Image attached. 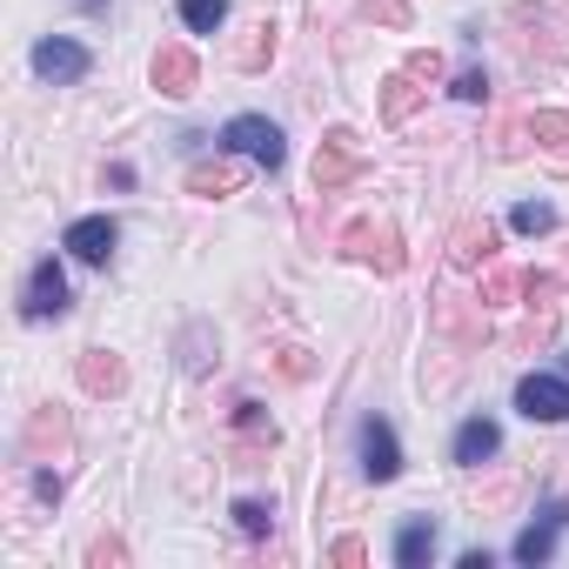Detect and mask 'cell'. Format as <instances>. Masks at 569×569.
Listing matches in <instances>:
<instances>
[{
  "instance_id": "obj_1",
  "label": "cell",
  "mask_w": 569,
  "mask_h": 569,
  "mask_svg": "<svg viewBox=\"0 0 569 569\" xmlns=\"http://www.w3.org/2000/svg\"><path fill=\"white\" fill-rule=\"evenodd\" d=\"M342 254H349V261H369L376 274H396V268H402V234L369 214V221H349V228H342Z\"/></svg>"
},
{
  "instance_id": "obj_2",
  "label": "cell",
  "mask_w": 569,
  "mask_h": 569,
  "mask_svg": "<svg viewBox=\"0 0 569 569\" xmlns=\"http://www.w3.org/2000/svg\"><path fill=\"white\" fill-rule=\"evenodd\" d=\"M356 174H362V141H356V128H329L322 148H316V194H336V188L356 181Z\"/></svg>"
},
{
  "instance_id": "obj_3",
  "label": "cell",
  "mask_w": 569,
  "mask_h": 569,
  "mask_svg": "<svg viewBox=\"0 0 569 569\" xmlns=\"http://www.w3.org/2000/svg\"><path fill=\"white\" fill-rule=\"evenodd\" d=\"M221 141H228L234 154H254L261 168H281V154H289V148H281V128H274V121H261V114H234Z\"/></svg>"
},
{
  "instance_id": "obj_4",
  "label": "cell",
  "mask_w": 569,
  "mask_h": 569,
  "mask_svg": "<svg viewBox=\"0 0 569 569\" xmlns=\"http://www.w3.org/2000/svg\"><path fill=\"white\" fill-rule=\"evenodd\" d=\"M516 409L529 422H569V382L562 376H522L516 382Z\"/></svg>"
},
{
  "instance_id": "obj_5",
  "label": "cell",
  "mask_w": 569,
  "mask_h": 569,
  "mask_svg": "<svg viewBox=\"0 0 569 569\" xmlns=\"http://www.w3.org/2000/svg\"><path fill=\"white\" fill-rule=\"evenodd\" d=\"M194 54L181 48V41H168V48H154V88L168 94V101H181V94H194Z\"/></svg>"
},
{
  "instance_id": "obj_6",
  "label": "cell",
  "mask_w": 569,
  "mask_h": 569,
  "mask_svg": "<svg viewBox=\"0 0 569 569\" xmlns=\"http://www.w3.org/2000/svg\"><path fill=\"white\" fill-rule=\"evenodd\" d=\"M362 469H369V482H396L402 476V449H396V429L389 422H369L362 429Z\"/></svg>"
},
{
  "instance_id": "obj_7",
  "label": "cell",
  "mask_w": 569,
  "mask_h": 569,
  "mask_svg": "<svg viewBox=\"0 0 569 569\" xmlns=\"http://www.w3.org/2000/svg\"><path fill=\"white\" fill-rule=\"evenodd\" d=\"M61 309H68V274H61L54 261H41V268L28 274V316L48 322V316H61Z\"/></svg>"
},
{
  "instance_id": "obj_8",
  "label": "cell",
  "mask_w": 569,
  "mask_h": 569,
  "mask_svg": "<svg viewBox=\"0 0 569 569\" xmlns=\"http://www.w3.org/2000/svg\"><path fill=\"white\" fill-rule=\"evenodd\" d=\"M516 54L522 61H549V68H562L569 61V34H556V28H529V14H516Z\"/></svg>"
},
{
  "instance_id": "obj_9",
  "label": "cell",
  "mask_w": 569,
  "mask_h": 569,
  "mask_svg": "<svg viewBox=\"0 0 569 569\" xmlns=\"http://www.w3.org/2000/svg\"><path fill=\"white\" fill-rule=\"evenodd\" d=\"M34 68H41L48 81H81V74H88V48L54 34V41H41V48H34Z\"/></svg>"
},
{
  "instance_id": "obj_10",
  "label": "cell",
  "mask_w": 569,
  "mask_h": 569,
  "mask_svg": "<svg viewBox=\"0 0 569 569\" xmlns=\"http://www.w3.org/2000/svg\"><path fill=\"white\" fill-rule=\"evenodd\" d=\"M68 254L101 268V261L114 254V221H108V214H88V221H74V228H68Z\"/></svg>"
},
{
  "instance_id": "obj_11",
  "label": "cell",
  "mask_w": 569,
  "mask_h": 569,
  "mask_svg": "<svg viewBox=\"0 0 569 569\" xmlns=\"http://www.w3.org/2000/svg\"><path fill=\"white\" fill-rule=\"evenodd\" d=\"M449 261H456V268H489V261H496V228H489V221H462L456 241H449Z\"/></svg>"
},
{
  "instance_id": "obj_12",
  "label": "cell",
  "mask_w": 569,
  "mask_h": 569,
  "mask_svg": "<svg viewBox=\"0 0 569 569\" xmlns=\"http://www.w3.org/2000/svg\"><path fill=\"white\" fill-rule=\"evenodd\" d=\"M529 141L542 148V161L569 168V114H556V108H536V114H529Z\"/></svg>"
},
{
  "instance_id": "obj_13",
  "label": "cell",
  "mask_w": 569,
  "mask_h": 569,
  "mask_svg": "<svg viewBox=\"0 0 569 569\" xmlns=\"http://www.w3.org/2000/svg\"><path fill=\"white\" fill-rule=\"evenodd\" d=\"M81 389H88V396H121V389H128V369H121V356H108V349H88V356H81Z\"/></svg>"
},
{
  "instance_id": "obj_14",
  "label": "cell",
  "mask_w": 569,
  "mask_h": 569,
  "mask_svg": "<svg viewBox=\"0 0 569 569\" xmlns=\"http://www.w3.org/2000/svg\"><path fill=\"white\" fill-rule=\"evenodd\" d=\"M496 449H502V436H496V422H489V416H476V422H462V429H456V462H462V469H482Z\"/></svg>"
},
{
  "instance_id": "obj_15",
  "label": "cell",
  "mask_w": 569,
  "mask_h": 569,
  "mask_svg": "<svg viewBox=\"0 0 569 569\" xmlns=\"http://www.w3.org/2000/svg\"><path fill=\"white\" fill-rule=\"evenodd\" d=\"M562 522H569V509H562V502H556V509H542V522L516 536V562H549V549H556V529H562Z\"/></svg>"
},
{
  "instance_id": "obj_16",
  "label": "cell",
  "mask_w": 569,
  "mask_h": 569,
  "mask_svg": "<svg viewBox=\"0 0 569 569\" xmlns=\"http://www.w3.org/2000/svg\"><path fill=\"white\" fill-rule=\"evenodd\" d=\"M234 188H241V168H234V161H194V168H188V194L221 201V194H234Z\"/></svg>"
},
{
  "instance_id": "obj_17",
  "label": "cell",
  "mask_w": 569,
  "mask_h": 569,
  "mask_svg": "<svg viewBox=\"0 0 569 569\" xmlns=\"http://www.w3.org/2000/svg\"><path fill=\"white\" fill-rule=\"evenodd\" d=\"M422 94H429V88H422L409 68H402V74H389V81H382V121H409Z\"/></svg>"
},
{
  "instance_id": "obj_18",
  "label": "cell",
  "mask_w": 569,
  "mask_h": 569,
  "mask_svg": "<svg viewBox=\"0 0 569 569\" xmlns=\"http://www.w3.org/2000/svg\"><path fill=\"white\" fill-rule=\"evenodd\" d=\"M429 549H436V522H429V516H416V522L396 536V562H402V569H422V562H429Z\"/></svg>"
},
{
  "instance_id": "obj_19",
  "label": "cell",
  "mask_w": 569,
  "mask_h": 569,
  "mask_svg": "<svg viewBox=\"0 0 569 569\" xmlns=\"http://www.w3.org/2000/svg\"><path fill=\"white\" fill-rule=\"evenodd\" d=\"M48 442H54V449H68V416H61L54 402L28 422V449H34V456H48Z\"/></svg>"
},
{
  "instance_id": "obj_20",
  "label": "cell",
  "mask_w": 569,
  "mask_h": 569,
  "mask_svg": "<svg viewBox=\"0 0 569 569\" xmlns=\"http://www.w3.org/2000/svg\"><path fill=\"white\" fill-rule=\"evenodd\" d=\"M516 289H522V274H516V268H502V261H489V274H482V309L516 302Z\"/></svg>"
},
{
  "instance_id": "obj_21",
  "label": "cell",
  "mask_w": 569,
  "mask_h": 569,
  "mask_svg": "<svg viewBox=\"0 0 569 569\" xmlns=\"http://www.w3.org/2000/svg\"><path fill=\"white\" fill-rule=\"evenodd\" d=\"M234 61H241L248 74H254V68H268V61H274V28H268V21H254V28H248V41L234 48Z\"/></svg>"
},
{
  "instance_id": "obj_22",
  "label": "cell",
  "mask_w": 569,
  "mask_h": 569,
  "mask_svg": "<svg viewBox=\"0 0 569 569\" xmlns=\"http://www.w3.org/2000/svg\"><path fill=\"white\" fill-rule=\"evenodd\" d=\"M181 21H188L194 34H214V28L228 21V0H181Z\"/></svg>"
},
{
  "instance_id": "obj_23",
  "label": "cell",
  "mask_w": 569,
  "mask_h": 569,
  "mask_svg": "<svg viewBox=\"0 0 569 569\" xmlns=\"http://www.w3.org/2000/svg\"><path fill=\"white\" fill-rule=\"evenodd\" d=\"M549 336H556V309L542 302V316H529V322H522V336H516V349H542Z\"/></svg>"
},
{
  "instance_id": "obj_24",
  "label": "cell",
  "mask_w": 569,
  "mask_h": 569,
  "mask_svg": "<svg viewBox=\"0 0 569 569\" xmlns=\"http://www.w3.org/2000/svg\"><path fill=\"white\" fill-rule=\"evenodd\" d=\"M362 14L382 28H409V0H362Z\"/></svg>"
},
{
  "instance_id": "obj_25",
  "label": "cell",
  "mask_w": 569,
  "mask_h": 569,
  "mask_svg": "<svg viewBox=\"0 0 569 569\" xmlns=\"http://www.w3.org/2000/svg\"><path fill=\"white\" fill-rule=\"evenodd\" d=\"M234 422H241V436H254V442H268V449H274V422H268L254 402H241V409H234Z\"/></svg>"
},
{
  "instance_id": "obj_26",
  "label": "cell",
  "mask_w": 569,
  "mask_h": 569,
  "mask_svg": "<svg viewBox=\"0 0 569 569\" xmlns=\"http://www.w3.org/2000/svg\"><path fill=\"white\" fill-rule=\"evenodd\" d=\"M234 522H241L248 536H268V529H274V509H268V502H234Z\"/></svg>"
},
{
  "instance_id": "obj_27",
  "label": "cell",
  "mask_w": 569,
  "mask_h": 569,
  "mask_svg": "<svg viewBox=\"0 0 569 569\" xmlns=\"http://www.w3.org/2000/svg\"><path fill=\"white\" fill-rule=\"evenodd\" d=\"M509 221H516V228H522V234H542V228H549V221H556V214H549V208H542V201H522V208H516V214H509Z\"/></svg>"
},
{
  "instance_id": "obj_28",
  "label": "cell",
  "mask_w": 569,
  "mask_h": 569,
  "mask_svg": "<svg viewBox=\"0 0 569 569\" xmlns=\"http://www.w3.org/2000/svg\"><path fill=\"white\" fill-rule=\"evenodd\" d=\"M409 74L436 88V81H442V54H436V48H429V54H409Z\"/></svg>"
},
{
  "instance_id": "obj_29",
  "label": "cell",
  "mask_w": 569,
  "mask_h": 569,
  "mask_svg": "<svg viewBox=\"0 0 569 569\" xmlns=\"http://www.w3.org/2000/svg\"><path fill=\"white\" fill-rule=\"evenodd\" d=\"M456 94H462V101H482V94H489V74H482V68H462V74H456Z\"/></svg>"
},
{
  "instance_id": "obj_30",
  "label": "cell",
  "mask_w": 569,
  "mask_h": 569,
  "mask_svg": "<svg viewBox=\"0 0 569 569\" xmlns=\"http://www.w3.org/2000/svg\"><path fill=\"white\" fill-rule=\"evenodd\" d=\"M329 562H342V569H362V562H369V549H362L356 536H342V542L329 549Z\"/></svg>"
},
{
  "instance_id": "obj_31",
  "label": "cell",
  "mask_w": 569,
  "mask_h": 569,
  "mask_svg": "<svg viewBox=\"0 0 569 569\" xmlns=\"http://www.w3.org/2000/svg\"><path fill=\"white\" fill-rule=\"evenodd\" d=\"M88 562H94V569H108V562H128V549H121V542H94V549H88Z\"/></svg>"
},
{
  "instance_id": "obj_32",
  "label": "cell",
  "mask_w": 569,
  "mask_h": 569,
  "mask_svg": "<svg viewBox=\"0 0 569 569\" xmlns=\"http://www.w3.org/2000/svg\"><path fill=\"white\" fill-rule=\"evenodd\" d=\"M281 376H289V382L309 376V356H302V349H281Z\"/></svg>"
}]
</instances>
